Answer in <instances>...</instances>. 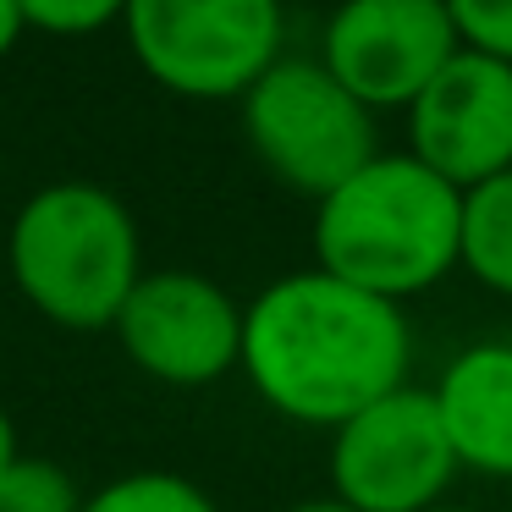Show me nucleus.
Here are the masks:
<instances>
[{
    "mask_svg": "<svg viewBox=\"0 0 512 512\" xmlns=\"http://www.w3.org/2000/svg\"><path fill=\"white\" fill-rule=\"evenodd\" d=\"M287 512H353V507L336 501V496H314V501H298V507H287Z\"/></svg>",
    "mask_w": 512,
    "mask_h": 512,
    "instance_id": "nucleus-18",
    "label": "nucleus"
},
{
    "mask_svg": "<svg viewBox=\"0 0 512 512\" xmlns=\"http://www.w3.org/2000/svg\"><path fill=\"white\" fill-rule=\"evenodd\" d=\"M12 281L61 331H111L144 281L138 221L100 182H50L28 193L6 237Z\"/></svg>",
    "mask_w": 512,
    "mask_h": 512,
    "instance_id": "nucleus-3",
    "label": "nucleus"
},
{
    "mask_svg": "<svg viewBox=\"0 0 512 512\" xmlns=\"http://www.w3.org/2000/svg\"><path fill=\"white\" fill-rule=\"evenodd\" d=\"M28 17V28H45V34L78 39V34H100V28L122 23L127 0H17Z\"/></svg>",
    "mask_w": 512,
    "mask_h": 512,
    "instance_id": "nucleus-15",
    "label": "nucleus"
},
{
    "mask_svg": "<svg viewBox=\"0 0 512 512\" xmlns=\"http://www.w3.org/2000/svg\"><path fill=\"white\" fill-rule=\"evenodd\" d=\"M83 496L72 474L50 457H17L0 474V512H78Z\"/></svg>",
    "mask_w": 512,
    "mask_h": 512,
    "instance_id": "nucleus-13",
    "label": "nucleus"
},
{
    "mask_svg": "<svg viewBox=\"0 0 512 512\" xmlns=\"http://www.w3.org/2000/svg\"><path fill=\"white\" fill-rule=\"evenodd\" d=\"M23 28H28V17H23V6L17 0H0V61L17 50V39H23Z\"/></svg>",
    "mask_w": 512,
    "mask_h": 512,
    "instance_id": "nucleus-16",
    "label": "nucleus"
},
{
    "mask_svg": "<svg viewBox=\"0 0 512 512\" xmlns=\"http://www.w3.org/2000/svg\"><path fill=\"white\" fill-rule=\"evenodd\" d=\"M408 155L457 193L512 171V67L457 50L441 78L408 105Z\"/></svg>",
    "mask_w": 512,
    "mask_h": 512,
    "instance_id": "nucleus-9",
    "label": "nucleus"
},
{
    "mask_svg": "<svg viewBox=\"0 0 512 512\" xmlns=\"http://www.w3.org/2000/svg\"><path fill=\"white\" fill-rule=\"evenodd\" d=\"M17 457H23V452H17V424H12V413L0 408V474H6Z\"/></svg>",
    "mask_w": 512,
    "mask_h": 512,
    "instance_id": "nucleus-17",
    "label": "nucleus"
},
{
    "mask_svg": "<svg viewBox=\"0 0 512 512\" xmlns=\"http://www.w3.org/2000/svg\"><path fill=\"white\" fill-rule=\"evenodd\" d=\"M463 50L496 56L512 67V0H446Z\"/></svg>",
    "mask_w": 512,
    "mask_h": 512,
    "instance_id": "nucleus-14",
    "label": "nucleus"
},
{
    "mask_svg": "<svg viewBox=\"0 0 512 512\" xmlns=\"http://www.w3.org/2000/svg\"><path fill=\"white\" fill-rule=\"evenodd\" d=\"M457 474L430 391H391L331 430V496L353 512H430Z\"/></svg>",
    "mask_w": 512,
    "mask_h": 512,
    "instance_id": "nucleus-6",
    "label": "nucleus"
},
{
    "mask_svg": "<svg viewBox=\"0 0 512 512\" xmlns=\"http://www.w3.org/2000/svg\"><path fill=\"white\" fill-rule=\"evenodd\" d=\"M133 61L182 100H243L281 61V0H127Z\"/></svg>",
    "mask_w": 512,
    "mask_h": 512,
    "instance_id": "nucleus-5",
    "label": "nucleus"
},
{
    "mask_svg": "<svg viewBox=\"0 0 512 512\" xmlns=\"http://www.w3.org/2000/svg\"><path fill=\"white\" fill-rule=\"evenodd\" d=\"M463 265V193L402 149H380L314 210V270L408 303Z\"/></svg>",
    "mask_w": 512,
    "mask_h": 512,
    "instance_id": "nucleus-2",
    "label": "nucleus"
},
{
    "mask_svg": "<svg viewBox=\"0 0 512 512\" xmlns=\"http://www.w3.org/2000/svg\"><path fill=\"white\" fill-rule=\"evenodd\" d=\"M78 512H221V507L188 474L144 468V474H122L111 485H100L94 496H83Z\"/></svg>",
    "mask_w": 512,
    "mask_h": 512,
    "instance_id": "nucleus-12",
    "label": "nucleus"
},
{
    "mask_svg": "<svg viewBox=\"0 0 512 512\" xmlns=\"http://www.w3.org/2000/svg\"><path fill=\"white\" fill-rule=\"evenodd\" d=\"M111 331L160 386H215L243 364V309L199 270H144Z\"/></svg>",
    "mask_w": 512,
    "mask_h": 512,
    "instance_id": "nucleus-8",
    "label": "nucleus"
},
{
    "mask_svg": "<svg viewBox=\"0 0 512 512\" xmlns=\"http://www.w3.org/2000/svg\"><path fill=\"white\" fill-rule=\"evenodd\" d=\"M463 270L485 292L512 298V171L463 193Z\"/></svg>",
    "mask_w": 512,
    "mask_h": 512,
    "instance_id": "nucleus-11",
    "label": "nucleus"
},
{
    "mask_svg": "<svg viewBox=\"0 0 512 512\" xmlns=\"http://www.w3.org/2000/svg\"><path fill=\"white\" fill-rule=\"evenodd\" d=\"M430 512H479V507H446V501H441V507H430Z\"/></svg>",
    "mask_w": 512,
    "mask_h": 512,
    "instance_id": "nucleus-19",
    "label": "nucleus"
},
{
    "mask_svg": "<svg viewBox=\"0 0 512 512\" xmlns=\"http://www.w3.org/2000/svg\"><path fill=\"white\" fill-rule=\"evenodd\" d=\"M413 336L402 303L325 270L276 276L243 309V375L281 419L342 430L353 413L408 386Z\"/></svg>",
    "mask_w": 512,
    "mask_h": 512,
    "instance_id": "nucleus-1",
    "label": "nucleus"
},
{
    "mask_svg": "<svg viewBox=\"0 0 512 512\" xmlns=\"http://www.w3.org/2000/svg\"><path fill=\"white\" fill-rule=\"evenodd\" d=\"M463 50L446 0H342L325 23L320 61L369 111H408Z\"/></svg>",
    "mask_w": 512,
    "mask_h": 512,
    "instance_id": "nucleus-7",
    "label": "nucleus"
},
{
    "mask_svg": "<svg viewBox=\"0 0 512 512\" xmlns=\"http://www.w3.org/2000/svg\"><path fill=\"white\" fill-rule=\"evenodd\" d=\"M243 133L259 166L314 204L380 155L375 111L358 105L320 56H281L243 94Z\"/></svg>",
    "mask_w": 512,
    "mask_h": 512,
    "instance_id": "nucleus-4",
    "label": "nucleus"
},
{
    "mask_svg": "<svg viewBox=\"0 0 512 512\" xmlns=\"http://www.w3.org/2000/svg\"><path fill=\"white\" fill-rule=\"evenodd\" d=\"M457 468L512 479V342H474L430 386Z\"/></svg>",
    "mask_w": 512,
    "mask_h": 512,
    "instance_id": "nucleus-10",
    "label": "nucleus"
}]
</instances>
